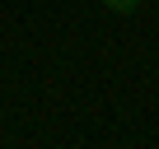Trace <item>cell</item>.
Listing matches in <instances>:
<instances>
[{"mask_svg":"<svg viewBox=\"0 0 159 149\" xmlns=\"http://www.w3.org/2000/svg\"><path fill=\"white\" fill-rule=\"evenodd\" d=\"M103 5H108L112 14H136V10H140V0H103Z\"/></svg>","mask_w":159,"mask_h":149,"instance_id":"6da1fadb","label":"cell"}]
</instances>
